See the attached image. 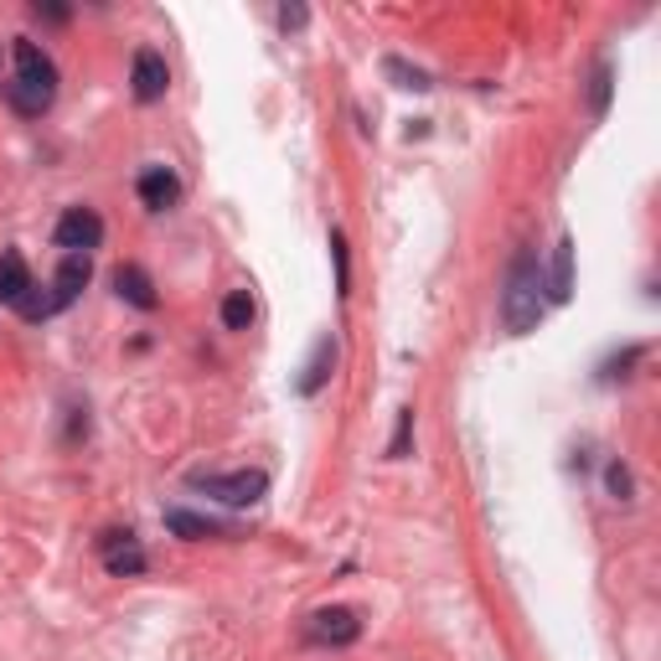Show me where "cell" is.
<instances>
[{
    "instance_id": "1",
    "label": "cell",
    "mask_w": 661,
    "mask_h": 661,
    "mask_svg": "<svg viewBox=\"0 0 661 661\" xmlns=\"http://www.w3.org/2000/svg\"><path fill=\"white\" fill-rule=\"evenodd\" d=\"M11 62H16V78L5 83V98H11V109L16 114H47L57 98V68L53 57L42 53L32 37H16L11 42Z\"/></svg>"
},
{
    "instance_id": "2",
    "label": "cell",
    "mask_w": 661,
    "mask_h": 661,
    "mask_svg": "<svg viewBox=\"0 0 661 661\" xmlns=\"http://www.w3.org/2000/svg\"><path fill=\"white\" fill-rule=\"evenodd\" d=\"M543 279H537V258L522 254L512 264V275H507V294H501V321H507V330H517V336H527V330H537V321H543Z\"/></svg>"
},
{
    "instance_id": "3",
    "label": "cell",
    "mask_w": 661,
    "mask_h": 661,
    "mask_svg": "<svg viewBox=\"0 0 661 661\" xmlns=\"http://www.w3.org/2000/svg\"><path fill=\"white\" fill-rule=\"evenodd\" d=\"M192 486L228 501V507H254L258 496L269 491V476L264 471H233V476H192Z\"/></svg>"
},
{
    "instance_id": "4",
    "label": "cell",
    "mask_w": 661,
    "mask_h": 661,
    "mask_svg": "<svg viewBox=\"0 0 661 661\" xmlns=\"http://www.w3.org/2000/svg\"><path fill=\"white\" fill-rule=\"evenodd\" d=\"M57 248H68V254H89L104 243V218L93 212V207H68L62 218H57Z\"/></svg>"
},
{
    "instance_id": "5",
    "label": "cell",
    "mask_w": 661,
    "mask_h": 661,
    "mask_svg": "<svg viewBox=\"0 0 661 661\" xmlns=\"http://www.w3.org/2000/svg\"><path fill=\"white\" fill-rule=\"evenodd\" d=\"M357 636H362V621H357V610L326 605V610H315V615H311V641H321V646H351Z\"/></svg>"
},
{
    "instance_id": "6",
    "label": "cell",
    "mask_w": 661,
    "mask_h": 661,
    "mask_svg": "<svg viewBox=\"0 0 661 661\" xmlns=\"http://www.w3.org/2000/svg\"><path fill=\"white\" fill-rule=\"evenodd\" d=\"M129 83H135V98L140 104H155V98H165V89H171V68H165L161 53H135V73H129Z\"/></svg>"
},
{
    "instance_id": "7",
    "label": "cell",
    "mask_w": 661,
    "mask_h": 661,
    "mask_svg": "<svg viewBox=\"0 0 661 661\" xmlns=\"http://www.w3.org/2000/svg\"><path fill=\"white\" fill-rule=\"evenodd\" d=\"M114 294H119V300H129L135 311H155V305H161L155 279H150L140 264H119V269H114Z\"/></svg>"
},
{
    "instance_id": "8",
    "label": "cell",
    "mask_w": 661,
    "mask_h": 661,
    "mask_svg": "<svg viewBox=\"0 0 661 661\" xmlns=\"http://www.w3.org/2000/svg\"><path fill=\"white\" fill-rule=\"evenodd\" d=\"M89 275H93V258H89V254H62V264H57V275H53V300H57V311H62V305H73L78 294H83Z\"/></svg>"
},
{
    "instance_id": "9",
    "label": "cell",
    "mask_w": 661,
    "mask_h": 661,
    "mask_svg": "<svg viewBox=\"0 0 661 661\" xmlns=\"http://www.w3.org/2000/svg\"><path fill=\"white\" fill-rule=\"evenodd\" d=\"M104 569H109L114 579L146 573V553H140L135 533H104Z\"/></svg>"
},
{
    "instance_id": "10",
    "label": "cell",
    "mask_w": 661,
    "mask_h": 661,
    "mask_svg": "<svg viewBox=\"0 0 661 661\" xmlns=\"http://www.w3.org/2000/svg\"><path fill=\"white\" fill-rule=\"evenodd\" d=\"M135 192H140V202H146L150 212H165V207L182 202V182H176V171H165V165H150Z\"/></svg>"
},
{
    "instance_id": "11",
    "label": "cell",
    "mask_w": 661,
    "mask_h": 661,
    "mask_svg": "<svg viewBox=\"0 0 661 661\" xmlns=\"http://www.w3.org/2000/svg\"><path fill=\"white\" fill-rule=\"evenodd\" d=\"M37 290L32 285V269H26V258L21 254H5L0 258V305H21L26 294Z\"/></svg>"
},
{
    "instance_id": "12",
    "label": "cell",
    "mask_w": 661,
    "mask_h": 661,
    "mask_svg": "<svg viewBox=\"0 0 661 661\" xmlns=\"http://www.w3.org/2000/svg\"><path fill=\"white\" fill-rule=\"evenodd\" d=\"M330 368H336V341H330V336H321V341H315V351H311V362H305V372H300V383H294V387H300L305 398H315V393L326 387Z\"/></svg>"
},
{
    "instance_id": "13",
    "label": "cell",
    "mask_w": 661,
    "mask_h": 661,
    "mask_svg": "<svg viewBox=\"0 0 661 661\" xmlns=\"http://www.w3.org/2000/svg\"><path fill=\"white\" fill-rule=\"evenodd\" d=\"M165 527H171L176 537H186V543L218 537V522H207V517H197V512H182V507H171V512H165Z\"/></svg>"
},
{
    "instance_id": "14",
    "label": "cell",
    "mask_w": 661,
    "mask_h": 661,
    "mask_svg": "<svg viewBox=\"0 0 661 661\" xmlns=\"http://www.w3.org/2000/svg\"><path fill=\"white\" fill-rule=\"evenodd\" d=\"M573 294V243L564 239L553 248V300H569Z\"/></svg>"
},
{
    "instance_id": "15",
    "label": "cell",
    "mask_w": 661,
    "mask_h": 661,
    "mask_svg": "<svg viewBox=\"0 0 661 661\" xmlns=\"http://www.w3.org/2000/svg\"><path fill=\"white\" fill-rule=\"evenodd\" d=\"M222 326H228V330H248V326H254V294H248V290L228 294V300H222Z\"/></svg>"
},
{
    "instance_id": "16",
    "label": "cell",
    "mask_w": 661,
    "mask_h": 661,
    "mask_svg": "<svg viewBox=\"0 0 661 661\" xmlns=\"http://www.w3.org/2000/svg\"><path fill=\"white\" fill-rule=\"evenodd\" d=\"M605 486H610V496H615V501H630V491H636V480H630V471H625L621 460L605 471Z\"/></svg>"
},
{
    "instance_id": "17",
    "label": "cell",
    "mask_w": 661,
    "mask_h": 661,
    "mask_svg": "<svg viewBox=\"0 0 661 661\" xmlns=\"http://www.w3.org/2000/svg\"><path fill=\"white\" fill-rule=\"evenodd\" d=\"M383 68H387V78H404V83H398V89H419V93L429 89V78H424L419 68H404V62H398V57H387Z\"/></svg>"
},
{
    "instance_id": "18",
    "label": "cell",
    "mask_w": 661,
    "mask_h": 661,
    "mask_svg": "<svg viewBox=\"0 0 661 661\" xmlns=\"http://www.w3.org/2000/svg\"><path fill=\"white\" fill-rule=\"evenodd\" d=\"M408 434H414V408H398V434H393V444H387V455L393 460L408 455Z\"/></svg>"
},
{
    "instance_id": "19",
    "label": "cell",
    "mask_w": 661,
    "mask_h": 661,
    "mask_svg": "<svg viewBox=\"0 0 661 661\" xmlns=\"http://www.w3.org/2000/svg\"><path fill=\"white\" fill-rule=\"evenodd\" d=\"M330 254H336V285L347 294V239L341 233H330Z\"/></svg>"
},
{
    "instance_id": "20",
    "label": "cell",
    "mask_w": 661,
    "mask_h": 661,
    "mask_svg": "<svg viewBox=\"0 0 661 661\" xmlns=\"http://www.w3.org/2000/svg\"><path fill=\"white\" fill-rule=\"evenodd\" d=\"M589 104H594V114H605V104H610V68L594 73V93H589Z\"/></svg>"
},
{
    "instance_id": "21",
    "label": "cell",
    "mask_w": 661,
    "mask_h": 661,
    "mask_svg": "<svg viewBox=\"0 0 661 661\" xmlns=\"http://www.w3.org/2000/svg\"><path fill=\"white\" fill-rule=\"evenodd\" d=\"M305 21H311L305 5H279V26H285V32H290V26H305Z\"/></svg>"
},
{
    "instance_id": "22",
    "label": "cell",
    "mask_w": 661,
    "mask_h": 661,
    "mask_svg": "<svg viewBox=\"0 0 661 661\" xmlns=\"http://www.w3.org/2000/svg\"><path fill=\"white\" fill-rule=\"evenodd\" d=\"M37 16H47V21H68V11H62V5H37Z\"/></svg>"
}]
</instances>
